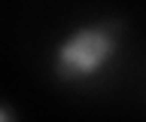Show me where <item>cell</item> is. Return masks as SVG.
Returning <instances> with one entry per match:
<instances>
[{"mask_svg": "<svg viewBox=\"0 0 146 122\" xmlns=\"http://www.w3.org/2000/svg\"><path fill=\"white\" fill-rule=\"evenodd\" d=\"M122 31H125V25L119 19L76 25L52 49V76L64 85L91 83L116 58Z\"/></svg>", "mask_w": 146, "mask_h": 122, "instance_id": "6da1fadb", "label": "cell"}, {"mask_svg": "<svg viewBox=\"0 0 146 122\" xmlns=\"http://www.w3.org/2000/svg\"><path fill=\"white\" fill-rule=\"evenodd\" d=\"M12 116H15L12 110H6V107H0V119H12Z\"/></svg>", "mask_w": 146, "mask_h": 122, "instance_id": "7a4b0ae2", "label": "cell"}]
</instances>
